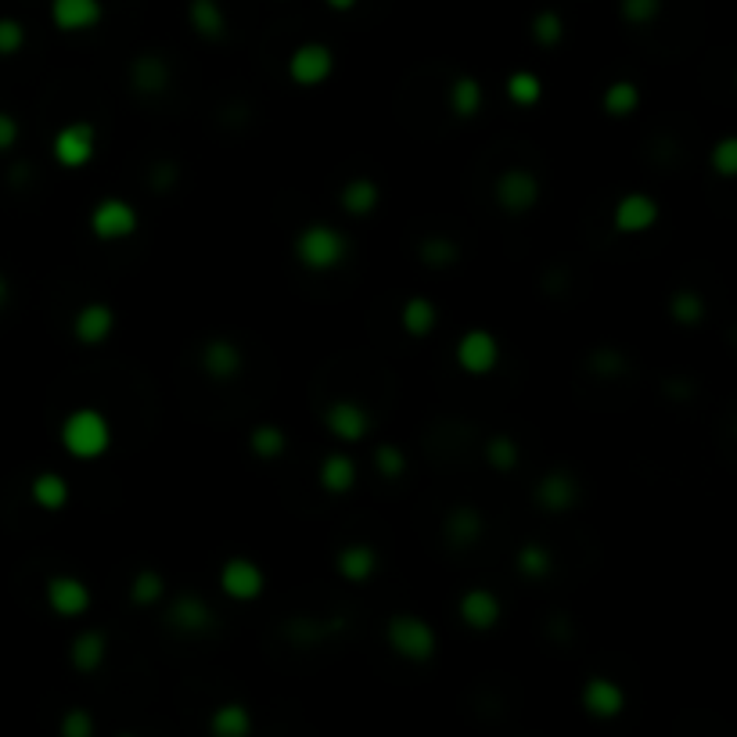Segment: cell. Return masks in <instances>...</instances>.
Here are the masks:
<instances>
[{
  "label": "cell",
  "mask_w": 737,
  "mask_h": 737,
  "mask_svg": "<svg viewBox=\"0 0 737 737\" xmlns=\"http://www.w3.org/2000/svg\"><path fill=\"white\" fill-rule=\"evenodd\" d=\"M62 446L76 460H98L112 446V425L94 407H79L62 421Z\"/></svg>",
  "instance_id": "1"
},
{
  "label": "cell",
  "mask_w": 737,
  "mask_h": 737,
  "mask_svg": "<svg viewBox=\"0 0 737 737\" xmlns=\"http://www.w3.org/2000/svg\"><path fill=\"white\" fill-rule=\"evenodd\" d=\"M292 249H295V259L306 270L324 274V270H335L349 256V241H346L343 230H335L327 224H313L306 230H299Z\"/></svg>",
  "instance_id": "2"
},
{
  "label": "cell",
  "mask_w": 737,
  "mask_h": 737,
  "mask_svg": "<svg viewBox=\"0 0 737 737\" xmlns=\"http://www.w3.org/2000/svg\"><path fill=\"white\" fill-rule=\"evenodd\" d=\"M386 637H389L392 651L407 662H432L435 651H440V637H435V630L421 616H411V611L392 616L386 626Z\"/></svg>",
  "instance_id": "3"
},
{
  "label": "cell",
  "mask_w": 737,
  "mask_h": 737,
  "mask_svg": "<svg viewBox=\"0 0 737 737\" xmlns=\"http://www.w3.org/2000/svg\"><path fill=\"white\" fill-rule=\"evenodd\" d=\"M335 73V51L321 44V40H310V44H299L289 58V76L295 87H321Z\"/></svg>",
  "instance_id": "4"
},
{
  "label": "cell",
  "mask_w": 737,
  "mask_h": 737,
  "mask_svg": "<svg viewBox=\"0 0 737 737\" xmlns=\"http://www.w3.org/2000/svg\"><path fill=\"white\" fill-rule=\"evenodd\" d=\"M51 152H54V162H58V166L79 170L94 159V152H98V133H94L90 122H69V127H62L54 133Z\"/></svg>",
  "instance_id": "5"
},
{
  "label": "cell",
  "mask_w": 737,
  "mask_h": 737,
  "mask_svg": "<svg viewBox=\"0 0 737 737\" xmlns=\"http://www.w3.org/2000/svg\"><path fill=\"white\" fill-rule=\"evenodd\" d=\"M138 209L122 198H105L90 213V230L98 241H127L138 230Z\"/></svg>",
  "instance_id": "6"
},
{
  "label": "cell",
  "mask_w": 737,
  "mask_h": 737,
  "mask_svg": "<svg viewBox=\"0 0 737 737\" xmlns=\"http://www.w3.org/2000/svg\"><path fill=\"white\" fill-rule=\"evenodd\" d=\"M457 364H460L464 375H475V378L497 371L500 343L489 332H483V327H475V332H464L460 343H457Z\"/></svg>",
  "instance_id": "7"
},
{
  "label": "cell",
  "mask_w": 737,
  "mask_h": 737,
  "mask_svg": "<svg viewBox=\"0 0 737 737\" xmlns=\"http://www.w3.org/2000/svg\"><path fill=\"white\" fill-rule=\"evenodd\" d=\"M44 597H47V608L62 619H79V616H87V608H90L87 583L76 576H51L44 586Z\"/></svg>",
  "instance_id": "8"
},
{
  "label": "cell",
  "mask_w": 737,
  "mask_h": 737,
  "mask_svg": "<svg viewBox=\"0 0 737 737\" xmlns=\"http://www.w3.org/2000/svg\"><path fill=\"white\" fill-rule=\"evenodd\" d=\"M263 586H267L263 568H259L256 562H249V557H230V562H224L220 590L230 600H256L259 594H263Z\"/></svg>",
  "instance_id": "9"
},
{
  "label": "cell",
  "mask_w": 737,
  "mask_h": 737,
  "mask_svg": "<svg viewBox=\"0 0 737 737\" xmlns=\"http://www.w3.org/2000/svg\"><path fill=\"white\" fill-rule=\"evenodd\" d=\"M611 224H616L619 235H644L654 224H659V202L651 195H626L616 202V213H611Z\"/></svg>",
  "instance_id": "10"
},
{
  "label": "cell",
  "mask_w": 737,
  "mask_h": 737,
  "mask_svg": "<svg viewBox=\"0 0 737 737\" xmlns=\"http://www.w3.org/2000/svg\"><path fill=\"white\" fill-rule=\"evenodd\" d=\"M105 4L101 0H51V22L62 33H87L101 25Z\"/></svg>",
  "instance_id": "11"
},
{
  "label": "cell",
  "mask_w": 737,
  "mask_h": 737,
  "mask_svg": "<svg viewBox=\"0 0 737 737\" xmlns=\"http://www.w3.org/2000/svg\"><path fill=\"white\" fill-rule=\"evenodd\" d=\"M497 202L508 213H529L540 202V181L525 170H508L497 176Z\"/></svg>",
  "instance_id": "12"
},
{
  "label": "cell",
  "mask_w": 737,
  "mask_h": 737,
  "mask_svg": "<svg viewBox=\"0 0 737 737\" xmlns=\"http://www.w3.org/2000/svg\"><path fill=\"white\" fill-rule=\"evenodd\" d=\"M324 425H327V432L335 435V440H343V443H360L364 435L371 432V414H367L360 403L338 400V403L327 407Z\"/></svg>",
  "instance_id": "13"
},
{
  "label": "cell",
  "mask_w": 737,
  "mask_h": 737,
  "mask_svg": "<svg viewBox=\"0 0 737 737\" xmlns=\"http://www.w3.org/2000/svg\"><path fill=\"white\" fill-rule=\"evenodd\" d=\"M583 708L594 719H616L626 708V691L616 684V680L594 676V680H586V687H583Z\"/></svg>",
  "instance_id": "14"
},
{
  "label": "cell",
  "mask_w": 737,
  "mask_h": 737,
  "mask_svg": "<svg viewBox=\"0 0 737 737\" xmlns=\"http://www.w3.org/2000/svg\"><path fill=\"white\" fill-rule=\"evenodd\" d=\"M460 622L468 626V630H494V626L500 622V597L494 590H486V586H475V590H468L460 597Z\"/></svg>",
  "instance_id": "15"
},
{
  "label": "cell",
  "mask_w": 737,
  "mask_h": 737,
  "mask_svg": "<svg viewBox=\"0 0 737 737\" xmlns=\"http://www.w3.org/2000/svg\"><path fill=\"white\" fill-rule=\"evenodd\" d=\"M112 327H116V313H112V306H105V303H87L73 317V335H76L79 346H101V343H108Z\"/></svg>",
  "instance_id": "16"
},
{
  "label": "cell",
  "mask_w": 737,
  "mask_h": 737,
  "mask_svg": "<svg viewBox=\"0 0 737 737\" xmlns=\"http://www.w3.org/2000/svg\"><path fill=\"white\" fill-rule=\"evenodd\" d=\"M202 371L216 381H227L241 375V349L227 338H213V343L202 349Z\"/></svg>",
  "instance_id": "17"
},
{
  "label": "cell",
  "mask_w": 737,
  "mask_h": 737,
  "mask_svg": "<svg viewBox=\"0 0 737 737\" xmlns=\"http://www.w3.org/2000/svg\"><path fill=\"white\" fill-rule=\"evenodd\" d=\"M537 497H540L543 508L557 514V511H568L572 503H576L579 486H576V479H572L568 472H551L548 479L537 486Z\"/></svg>",
  "instance_id": "18"
},
{
  "label": "cell",
  "mask_w": 737,
  "mask_h": 737,
  "mask_svg": "<svg viewBox=\"0 0 737 737\" xmlns=\"http://www.w3.org/2000/svg\"><path fill=\"white\" fill-rule=\"evenodd\" d=\"M187 22H191V30L206 40H220L227 33V11L220 8V0H191Z\"/></svg>",
  "instance_id": "19"
},
{
  "label": "cell",
  "mask_w": 737,
  "mask_h": 737,
  "mask_svg": "<svg viewBox=\"0 0 737 737\" xmlns=\"http://www.w3.org/2000/svg\"><path fill=\"white\" fill-rule=\"evenodd\" d=\"M335 568H338V576H343V579H349V583H364V579H371V576H375L378 554H375L371 548H364V543H349V548L338 551Z\"/></svg>",
  "instance_id": "20"
},
{
  "label": "cell",
  "mask_w": 737,
  "mask_h": 737,
  "mask_svg": "<svg viewBox=\"0 0 737 737\" xmlns=\"http://www.w3.org/2000/svg\"><path fill=\"white\" fill-rule=\"evenodd\" d=\"M105 651H108V640L105 633L98 630H84L73 644H69V662L79 669V673H94V669L105 665Z\"/></svg>",
  "instance_id": "21"
},
{
  "label": "cell",
  "mask_w": 737,
  "mask_h": 737,
  "mask_svg": "<svg viewBox=\"0 0 737 737\" xmlns=\"http://www.w3.org/2000/svg\"><path fill=\"white\" fill-rule=\"evenodd\" d=\"M400 324L411 338H425V335L435 332V324H440V313H435L432 299L414 295V299H407V306L400 313Z\"/></svg>",
  "instance_id": "22"
},
{
  "label": "cell",
  "mask_w": 737,
  "mask_h": 737,
  "mask_svg": "<svg viewBox=\"0 0 737 737\" xmlns=\"http://www.w3.org/2000/svg\"><path fill=\"white\" fill-rule=\"evenodd\" d=\"M170 622L181 633H202V630H209L213 616H209L206 600H198V597H176L173 608H170Z\"/></svg>",
  "instance_id": "23"
},
{
  "label": "cell",
  "mask_w": 737,
  "mask_h": 737,
  "mask_svg": "<svg viewBox=\"0 0 737 737\" xmlns=\"http://www.w3.org/2000/svg\"><path fill=\"white\" fill-rule=\"evenodd\" d=\"M30 497H33L36 508L62 511L65 503H69V483H65L58 472H44V475H36V479H33Z\"/></svg>",
  "instance_id": "24"
},
{
  "label": "cell",
  "mask_w": 737,
  "mask_h": 737,
  "mask_svg": "<svg viewBox=\"0 0 737 737\" xmlns=\"http://www.w3.org/2000/svg\"><path fill=\"white\" fill-rule=\"evenodd\" d=\"M378 198H381V191H378L375 181H367V176H353V181H349L343 191H338V202H343V209H346L349 216H367V213H375Z\"/></svg>",
  "instance_id": "25"
},
{
  "label": "cell",
  "mask_w": 737,
  "mask_h": 737,
  "mask_svg": "<svg viewBox=\"0 0 737 737\" xmlns=\"http://www.w3.org/2000/svg\"><path fill=\"white\" fill-rule=\"evenodd\" d=\"M321 486L327 489V494H349L353 486H357V464H353L346 454H332V457H324V464H321Z\"/></svg>",
  "instance_id": "26"
},
{
  "label": "cell",
  "mask_w": 737,
  "mask_h": 737,
  "mask_svg": "<svg viewBox=\"0 0 737 737\" xmlns=\"http://www.w3.org/2000/svg\"><path fill=\"white\" fill-rule=\"evenodd\" d=\"M130 84H133V90H141V94H159L162 87L170 84V65L162 58H155V54H144V58L133 62Z\"/></svg>",
  "instance_id": "27"
},
{
  "label": "cell",
  "mask_w": 737,
  "mask_h": 737,
  "mask_svg": "<svg viewBox=\"0 0 737 737\" xmlns=\"http://www.w3.org/2000/svg\"><path fill=\"white\" fill-rule=\"evenodd\" d=\"M479 108H483V84L475 76H457L454 84H449V112L460 119H472L479 116Z\"/></svg>",
  "instance_id": "28"
},
{
  "label": "cell",
  "mask_w": 737,
  "mask_h": 737,
  "mask_svg": "<svg viewBox=\"0 0 737 737\" xmlns=\"http://www.w3.org/2000/svg\"><path fill=\"white\" fill-rule=\"evenodd\" d=\"M209 727H213L216 737H245V734L252 730V713L245 705L230 702V705L216 708L213 719H209Z\"/></svg>",
  "instance_id": "29"
},
{
  "label": "cell",
  "mask_w": 737,
  "mask_h": 737,
  "mask_svg": "<svg viewBox=\"0 0 737 737\" xmlns=\"http://www.w3.org/2000/svg\"><path fill=\"white\" fill-rule=\"evenodd\" d=\"M508 98H511L518 108H532V105H537V101L543 98L540 76H537V73H525V69L511 73V76H508Z\"/></svg>",
  "instance_id": "30"
},
{
  "label": "cell",
  "mask_w": 737,
  "mask_h": 737,
  "mask_svg": "<svg viewBox=\"0 0 737 737\" xmlns=\"http://www.w3.org/2000/svg\"><path fill=\"white\" fill-rule=\"evenodd\" d=\"M605 112L608 116H630V112H637V105H640V90L630 84V79H616L608 90H605Z\"/></svg>",
  "instance_id": "31"
},
{
  "label": "cell",
  "mask_w": 737,
  "mask_h": 737,
  "mask_svg": "<svg viewBox=\"0 0 737 737\" xmlns=\"http://www.w3.org/2000/svg\"><path fill=\"white\" fill-rule=\"evenodd\" d=\"M162 594H166V579H162L159 572H152V568L138 572V576H133V583H130L133 605H144V608H148V605H159Z\"/></svg>",
  "instance_id": "32"
},
{
  "label": "cell",
  "mask_w": 737,
  "mask_h": 737,
  "mask_svg": "<svg viewBox=\"0 0 737 737\" xmlns=\"http://www.w3.org/2000/svg\"><path fill=\"white\" fill-rule=\"evenodd\" d=\"M249 446H252V454H256V457L274 460V457L284 454V432H281L278 425H259V429H252V435H249Z\"/></svg>",
  "instance_id": "33"
},
{
  "label": "cell",
  "mask_w": 737,
  "mask_h": 737,
  "mask_svg": "<svg viewBox=\"0 0 737 737\" xmlns=\"http://www.w3.org/2000/svg\"><path fill=\"white\" fill-rule=\"evenodd\" d=\"M446 532H449V543H475L479 540V532H483V518L475 514V511H468V508H460L454 518H449V525H446Z\"/></svg>",
  "instance_id": "34"
},
{
  "label": "cell",
  "mask_w": 737,
  "mask_h": 737,
  "mask_svg": "<svg viewBox=\"0 0 737 737\" xmlns=\"http://www.w3.org/2000/svg\"><path fill=\"white\" fill-rule=\"evenodd\" d=\"M532 36H537V44L543 47H557L565 36V19L557 15V11H540V15L532 19Z\"/></svg>",
  "instance_id": "35"
},
{
  "label": "cell",
  "mask_w": 737,
  "mask_h": 737,
  "mask_svg": "<svg viewBox=\"0 0 737 737\" xmlns=\"http://www.w3.org/2000/svg\"><path fill=\"white\" fill-rule=\"evenodd\" d=\"M669 313H673V321L680 324H698L705 317V303L694 292H676L669 299Z\"/></svg>",
  "instance_id": "36"
},
{
  "label": "cell",
  "mask_w": 737,
  "mask_h": 737,
  "mask_svg": "<svg viewBox=\"0 0 737 737\" xmlns=\"http://www.w3.org/2000/svg\"><path fill=\"white\" fill-rule=\"evenodd\" d=\"M486 460L494 464L497 472H511L518 464V443L508 440V435H494V440L486 443Z\"/></svg>",
  "instance_id": "37"
},
{
  "label": "cell",
  "mask_w": 737,
  "mask_h": 737,
  "mask_svg": "<svg viewBox=\"0 0 737 737\" xmlns=\"http://www.w3.org/2000/svg\"><path fill=\"white\" fill-rule=\"evenodd\" d=\"M518 572L529 576V579L548 576V572H551V554L543 548H537V543H529V548L518 551Z\"/></svg>",
  "instance_id": "38"
},
{
  "label": "cell",
  "mask_w": 737,
  "mask_h": 737,
  "mask_svg": "<svg viewBox=\"0 0 737 737\" xmlns=\"http://www.w3.org/2000/svg\"><path fill=\"white\" fill-rule=\"evenodd\" d=\"M619 11L630 25H651L662 15V0H619Z\"/></svg>",
  "instance_id": "39"
},
{
  "label": "cell",
  "mask_w": 737,
  "mask_h": 737,
  "mask_svg": "<svg viewBox=\"0 0 737 737\" xmlns=\"http://www.w3.org/2000/svg\"><path fill=\"white\" fill-rule=\"evenodd\" d=\"M25 47V25L19 19L4 15L0 19V58H11Z\"/></svg>",
  "instance_id": "40"
},
{
  "label": "cell",
  "mask_w": 737,
  "mask_h": 737,
  "mask_svg": "<svg viewBox=\"0 0 737 737\" xmlns=\"http://www.w3.org/2000/svg\"><path fill=\"white\" fill-rule=\"evenodd\" d=\"M375 468L386 475V479H400L407 472V457L400 446H378L375 449Z\"/></svg>",
  "instance_id": "41"
},
{
  "label": "cell",
  "mask_w": 737,
  "mask_h": 737,
  "mask_svg": "<svg viewBox=\"0 0 737 737\" xmlns=\"http://www.w3.org/2000/svg\"><path fill=\"white\" fill-rule=\"evenodd\" d=\"M421 259L432 263V267H446V263H454L457 259V245L446 241V238H432V241L421 245Z\"/></svg>",
  "instance_id": "42"
},
{
  "label": "cell",
  "mask_w": 737,
  "mask_h": 737,
  "mask_svg": "<svg viewBox=\"0 0 737 737\" xmlns=\"http://www.w3.org/2000/svg\"><path fill=\"white\" fill-rule=\"evenodd\" d=\"M62 734L65 737H90L94 734V719H90L87 708H73V713L62 719Z\"/></svg>",
  "instance_id": "43"
},
{
  "label": "cell",
  "mask_w": 737,
  "mask_h": 737,
  "mask_svg": "<svg viewBox=\"0 0 737 737\" xmlns=\"http://www.w3.org/2000/svg\"><path fill=\"white\" fill-rule=\"evenodd\" d=\"M713 166H716V173H723V176H734V173H737V141H734V138L719 141L716 155H713Z\"/></svg>",
  "instance_id": "44"
},
{
  "label": "cell",
  "mask_w": 737,
  "mask_h": 737,
  "mask_svg": "<svg viewBox=\"0 0 737 737\" xmlns=\"http://www.w3.org/2000/svg\"><path fill=\"white\" fill-rule=\"evenodd\" d=\"M19 144V119L11 112H0V152H11Z\"/></svg>",
  "instance_id": "45"
},
{
  "label": "cell",
  "mask_w": 737,
  "mask_h": 737,
  "mask_svg": "<svg viewBox=\"0 0 737 737\" xmlns=\"http://www.w3.org/2000/svg\"><path fill=\"white\" fill-rule=\"evenodd\" d=\"M324 4L332 8V11H353V8L360 4V0H324Z\"/></svg>",
  "instance_id": "46"
},
{
  "label": "cell",
  "mask_w": 737,
  "mask_h": 737,
  "mask_svg": "<svg viewBox=\"0 0 737 737\" xmlns=\"http://www.w3.org/2000/svg\"><path fill=\"white\" fill-rule=\"evenodd\" d=\"M4 299H8V281L0 278V306H4Z\"/></svg>",
  "instance_id": "47"
}]
</instances>
